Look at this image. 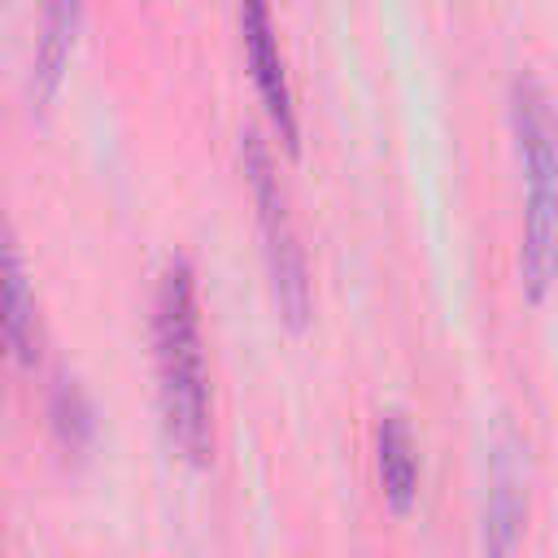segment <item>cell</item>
Instances as JSON below:
<instances>
[{"label": "cell", "instance_id": "1", "mask_svg": "<svg viewBox=\"0 0 558 558\" xmlns=\"http://www.w3.org/2000/svg\"><path fill=\"white\" fill-rule=\"evenodd\" d=\"M153 362H157V401L170 445L205 466L214 458V397L201 340V292L192 262L174 257L153 296Z\"/></svg>", "mask_w": 558, "mask_h": 558}, {"label": "cell", "instance_id": "2", "mask_svg": "<svg viewBox=\"0 0 558 558\" xmlns=\"http://www.w3.org/2000/svg\"><path fill=\"white\" fill-rule=\"evenodd\" d=\"M510 131L527 174V205H523V292L527 301H545L558 283V118L549 92L519 74L510 83Z\"/></svg>", "mask_w": 558, "mask_h": 558}, {"label": "cell", "instance_id": "3", "mask_svg": "<svg viewBox=\"0 0 558 558\" xmlns=\"http://www.w3.org/2000/svg\"><path fill=\"white\" fill-rule=\"evenodd\" d=\"M240 166L248 179V196L257 209V227H262V253H266V275H270V292L279 305V318L301 331L310 323L314 296H310V266H305V248L296 240V227L288 218V201L275 174V161L266 153V144L257 135H244L240 144Z\"/></svg>", "mask_w": 558, "mask_h": 558}, {"label": "cell", "instance_id": "4", "mask_svg": "<svg viewBox=\"0 0 558 558\" xmlns=\"http://www.w3.org/2000/svg\"><path fill=\"white\" fill-rule=\"evenodd\" d=\"M240 39H244V61L253 70V87L270 113L275 135L283 140L288 153H296L301 144V122H296V105H292V83L283 70V52H279V35H275V17H270V0H240Z\"/></svg>", "mask_w": 558, "mask_h": 558}, {"label": "cell", "instance_id": "5", "mask_svg": "<svg viewBox=\"0 0 558 558\" xmlns=\"http://www.w3.org/2000/svg\"><path fill=\"white\" fill-rule=\"evenodd\" d=\"M375 466L384 484V501L392 510H410L418 493V445L401 414H384L375 427Z\"/></svg>", "mask_w": 558, "mask_h": 558}, {"label": "cell", "instance_id": "6", "mask_svg": "<svg viewBox=\"0 0 558 558\" xmlns=\"http://www.w3.org/2000/svg\"><path fill=\"white\" fill-rule=\"evenodd\" d=\"M83 17V0H44V26H39V44H35V96L52 100L70 48H74V31Z\"/></svg>", "mask_w": 558, "mask_h": 558}, {"label": "cell", "instance_id": "7", "mask_svg": "<svg viewBox=\"0 0 558 558\" xmlns=\"http://www.w3.org/2000/svg\"><path fill=\"white\" fill-rule=\"evenodd\" d=\"M0 318H4V344L31 362L35 353V301L26 288V270L13 253V244L0 231Z\"/></svg>", "mask_w": 558, "mask_h": 558}, {"label": "cell", "instance_id": "8", "mask_svg": "<svg viewBox=\"0 0 558 558\" xmlns=\"http://www.w3.org/2000/svg\"><path fill=\"white\" fill-rule=\"evenodd\" d=\"M488 549H510L519 519H523V497H519V471L510 453H497L493 475H488Z\"/></svg>", "mask_w": 558, "mask_h": 558}, {"label": "cell", "instance_id": "9", "mask_svg": "<svg viewBox=\"0 0 558 558\" xmlns=\"http://www.w3.org/2000/svg\"><path fill=\"white\" fill-rule=\"evenodd\" d=\"M52 432H57L61 449H70V453H83L87 440H92V432H96L92 405H87L83 388L70 384V379H61V384L52 388Z\"/></svg>", "mask_w": 558, "mask_h": 558}, {"label": "cell", "instance_id": "10", "mask_svg": "<svg viewBox=\"0 0 558 558\" xmlns=\"http://www.w3.org/2000/svg\"><path fill=\"white\" fill-rule=\"evenodd\" d=\"M0 344H4V318H0ZM0 353H4V349H0Z\"/></svg>", "mask_w": 558, "mask_h": 558}]
</instances>
